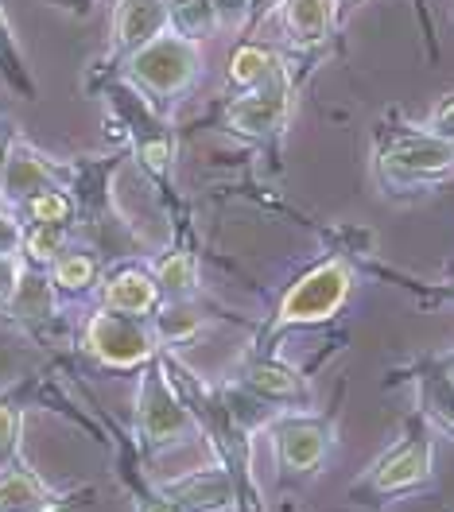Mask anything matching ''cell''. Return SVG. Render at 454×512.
Masks as SVG:
<instances>
[{
    "instance_id": "83f0119b",
    "label": "cell",
    "mask_w": 454,
    "mask_h": 512,
    "mask_svg": "<svg viewBox=\"0 0 454 512\" xmlns=\"http://www.w3.org/2000/svg\"><path fill=\"white\" fill-rule=\"evenodd\" d=\"M20 241H24V222L0 210V253H20Z\"/></svg>"
},
{
    "instance_id": "277c9868",
    "label": "cell",
    "mask_w": 454,
    "mask_h": 512,
    "mask_svg": "<svg viewBox=\"0 0 454 512\" xmlns=\"http://www.w3.org/2000/svg\"><path fill=\"white\" fill-rule=\"evenodd\" d=\"M198 74V51L191 39L175 32L156 35L152 43H144L140 51H132L125 59V78L148 101H167V97L183 94Z\"/></svg>"
},
{
    "instance_id": "1f68e13d",
    "label": "cell",
    "mask_w": 454,
    "mask_h": 512,
    "mask_svg": "<svg viewBox=\"0 0 454 512\" xmlns=\"http://www.w3.org/2000/svg\"><path fill=\"white\" fill-rule=\"evenodd\" d=\"M276 4H284V0H249V20H260V16L272 12Z\"/></svg>"
},
{
    "instance_id": "e0dca14e",
    "label": "cell",
    "mask_w": 454,
    "mask_h": 512,
    "mask_svg": "<svg viewBox=\"0 0 454 512\" xmlns=\"http://www.w3.org/2000/svg\"><path fill=\"white\" fill-rule=\"evenodd\" d=\"M198 330H202V311L191 299H167L163 307L152 311V334H156L160 350L191 342Z\"/></svg>"
},
{
    "instance_id": "8fae6325",
    "label": "cell",
    "mask_w": 454,
    "mask_h": 512,
    "mask_svg": "<svg viewBox=\"0 0 454 512\" xmlns=\"http://www.w3.org/2000/svg\"><path fill=\"white\" fill-rule=\"evenodd\" d=\"M167 501H175L183 512H233L237 509V485L229 470L218 466H198L191 474H179L175 481L156 485Z\"/></svg>"
},
{
    "instance_id": "d6a6232c",
    "label": "cell",
    "mask_w": 454,
    "mask_h": 512,
    "mask_svg": "<svg viewBox=\"0 0 454 512\" xmlns=\"http://www.w3.org/2000/svg\"><path fill=\"white\" fill-rule=\"evenodd\" d=\"M346 4H354V0H346Z\"/></svg>"
},
{
    "instance_id": "cb8c5ba5",
    "label": "cell",
    "mask_w": 454,
    "mask_h": 512,
    "mask_svg": "<svg viewBox=\"0 0 454 512\" xmlns=\"http://www.w3.org/2000/svg\"><path fill=\"white\" fill-rule=\"evenodd\" d=\"M276 63H280V59H276L272 51H264L257 43H245V47H237L233 59H229V82L241 86V90H249V86H257L260 78H268Z\"/></svg>"
},
{
    "instance_id": "603a6c76",
    "label": "cell",
    "mask_w": 454,
    "mask_h": 512,
    "mask_svg": "<svg viewBox=\"0 0 454 512\" xmlns=\"http://www.w3.org/2000/svg\"><path fill=\"white\" fill-rule=\"evenodd\" d=\"M66 241H70V229H63V225H24L20 256H24V264L51 268L59 253H66Z\"/></svg>"
},
{
    "instance_id": "7a4b0ae2",
    "label": "cell",
    "mask_w": 454,
    "mask_h": 512,
    "mask_svg": "<svg viewBox=\"0 0 454 512\" xmlns=\"http://www.w3.org/2000/svg\"><path fill=\"white\" fill-rule=\"evenodd\" d=\"M454 175V148L439 140L431 128H404L392 132L377 148V179L389 191H420Z\"/></svg>"
},
{
    "instance_id": "30bf717a",
    "label": "cell",
    "mask_w": 454,
    "mask_h": 512,
    "mask_svg": "<svg viewBox=\"0 0 454 512\" xmlns=\"http://www.w3.org/2000/svg\"><path fill=\"white\" fill-rule=\"evenodd\" d=\"M237 384L249 388L260 404L280 408V412H307L299 404H311V384H307V377L299 369H292V365L276 361V357H253L241 369Z\"/></svg>"
},
{
    "instance_id": "f1b7e54d",
    "label": "cell",
    "mask_w": 454,
    "mask_h": 512,
    "mask_svg": "<svg viewBox=\"0 0 454 512\" xmlns=\"http://www.w3.org/2000/svg\"><path fill=\"white\" fill-rule=\"evenodd\" d=\"M20 140L16 125L8 117H0V191H4V167H8V156H12V144ZM0 210H4V194H0Z\"/></svg>"
},
{
    "instance_id": "52a82bcc",
    "label": "cell",
    "mask_w": 454,
    "mask_h": 512,
    "mask_svg": "<svg viewBox=\"0 0 454 512\" xmlns=\"http://www.w3.org/2000/svg\"><path fill=\"white\" fill-rule=\"evenodd\" d=\"M82 346L98 357L109 369H140L144 361H152L160 353V342L152 334V322L136 319V315H121L98 307L86 326H82Z\"/></svg>"
},
{
    "instance_id": "6da1fadb",
    "label": "cell",
    "mask_w": 454,
    "mask_h": 512,
    "mask_svg": "<svg viewBox=\"0 0 454 512\" xmlns=\"http://www.w3.org/2000/svg\"><path fill=\"white\" fill-rule=\"evenodd\" d=\"M435 481V435L431 423L416 416L408 423L404 439L389 447L361 478L350 485V501L354 505H389L408 493H420Z\"/></svg>"
},
{
    "instance_id": "ffe728a7",
    "label": "cell",
    "mask_w": 454,
    "mask_h": 512,
    "mask_svg": "<svg viewBox=\"0 0 454 512\" xmlns=\"http://www.w3.org/2000/svg\"><path fill=\"white\" fill-rule=\"evenodd\" d=\"M16 218L24 225H63V229H70L74 218H78V202H74V194L63 191V187H51V191L32 194V198L16 210Z\"/></svg>"
},
{
    "instance_id": "f546056e",
    "label": "cell",
    "mask_w": 454,
    "mask_h": 512,
    "mask_svg": "<svg viewBox=\"0 0 454 512\" xmlns=\"http://www.w3.org/2000/svg\"><path fill=\"white\" fill-rule=\"evenodd\" d=\"M136 512H183L175 501H167L160 489H144L140 497H136Z\"/></svg>"
},
{
    "instance_id": "7c38bea8",
    "label": "cell",
    "mask_w": 454,
    "mask_h": 512,
    "mask_svg": "<svg viewBox=\"0 0 454 512\" xmlns=\"http://www.w3.org/2000/svg\"><path fill=\"white\" fill-rule=\"evenodd\" d=\"M109 32H113V55L129 59L132 51L167 32V0H117Z\"/></svg>"
},
{
    "instance_id": "3957f363",
    "label": "cell",
    "mask_w": 454,
    "mask_h": 512,
    "mask_svg": "<svg viewBox=\"0 0 454 512\" xmlns=\"http://www.w3.org/2000/svg\"><path fill=\"white\" fill-rule=\"evenodd\" d=\"M136 431L148 454H160L167 447H179L198 435V423L191 408L183 404L179 388L163 373L160 353L140 365V384H136Z\"/></svg>"
},
{
    "instance_id": "5b68a950",
    "label": "cell",
    "mask_w": 454,
    "mask_h": 512,
    "mask_svg": "<svg viewBox=\"0 0 454 512\" xmlns=\"http://www.w3.org/2000/svg\"><path fill=\"white\" fill-rule=\"evenodd\" d=\"M350 284H354V272L342 260L315 264L280 299L276 319H272V334H280L288 326H315V322L334 319L346 307V299H350Z\"/></svg>"
},
{
    "instance_id": "d6986e66",
    "label": "cell",
    "mask_w": 454,
    "mask_h": 512,
    "mask_svg": "<svg viewBox=\"0 0 454 512\" xmlns=\"http://www.w3.org/2000/svg\"><path fill=\"white\" fill-rule=\"evenodd\" d=\"M47 272H51V284H55L59 295H90V291L98 288L101 264H98V256L66 249V253H59V260H55Z\"/></svg>"
},
{
    "instance_id": "9c48e42d",
    "label": "cell",
    "mask_w": 454,
    "mask_h": 512,
    "mask_svg": "<svg viewBox=\"0 0 454 512\" xmlns=\"http://www.w3.org/2000/svg\"><path fill=\"white\" fill-rule=\"evenodd\" d=\"M70 167L55 163L51 156H43L39 148H32L28 140H16L12 144V156H8V167H4V210L16 214L32 194L51 191V187H63L70 191Z\"/></svg>"
},
{
    "instance_id": "9a60e30c",
    "label": "cell",
    "mask_w": 454,
    "mask_h": 512,
    "mask_svg": "<svg viewBox=\"0 0 454 512\" xmlns=\"http://www.w3.org/2000/svg\"><path fill=\"white\" fill-rule=\"evenodd\" d=\"M8 315H16L20 322H51L59 315V291L51 284V272L47 268H35V264H24L20 272V284H16V295L8 299L4 307Z\"/></svg>"
},
{
    "instance_id": "484cf974",
    "label": "cell",
    "mask_w": 454,
    "mask_h": 512,
    "mask_svg": "<svg viewBox=\"0 0 454 512\" xmlns=\"http://www.w3.org/2000/svg\"><path fill=\"white\" fill-rule=\"evenodd\" d=\"M427 128L439 136V140H447L454 148V94L439 97L435 101V109H431V117H427Z\"/></svg>"
},
{
    "instance_id": "4316f807",
    "label": "cell",
    "mask_w": 454,
    "mask_h": 512,
    "mask_svg": "<svg viewBox=\"0 0 454 512\" xmlns=\"http://www.w3.org/2000/svg\"><path fill=\"white\" fill-rule=\"evenodd\" d=\"M20 272H24V256H20V253H0V307H8V299L16 295Z\"/></svg>"
},
{
    "instance_id": "d4e9b609",
    "label": "cell",
    "mask_w": 454,
    "mask_h": 512,
    "mask_svg": "<svg viewBox=\"0 0 454 512\" xmlns=\"http://www.w3.org/2000/svg\"><path fill=\"white\" fill-rule=\"evenodd\" d=\"M20 439H24V404L12 392H0V470L20 462Z\"/></svg>"
},
{
    "instance_id": "5bb4252c",
    "label": "cell",
    "mask_w": 454,
    "mask_h": 512,
    "mask_svg": "<svg viewBox=\"0 0 454 512\" xmlns=\"http://www.w3.org/2000/svg\"><path fill=\"white\" fill-rule=\"evenodd\" d=\"M101 307L109 311H121V315H152L160 307V288H156V276L148 268H136V264H125L117 268L113 276H105L101 284Z\"/></svg>"
},
{
    "instance_id": "2e32d148",
    "label": "cell",
    "mask_w": 454,
    "mask_h": 512,
    "mask_svg": "<svg viewBox=\"0 0 454 512\" xmlns=\"http://www.w3.org/2000/svg\"><path fill=\"white\" fill-rule=\"evenodd\" d=\"M284 28L299 47L323 43L334 28V0H284Z\"/></svg>"
},
{
    "instance_id": "7402d4cb",
    "label": "cell",
    "mask_w": 454,
    "mask_h": 512,
    "mask_svg": "<svg viewBox=\"0 0 454 512\" xmlns=\"http://www.w3.org/2000/svg\"><path fill=\"white\" fill-rule=\"evenodd\" d=\"M152 276H156V288L167 299H191L198 288V272H195V256L175 249V253L160 256L152 264Z\"/></svg>"
},
{
    "instance_id": "4fadbf2b",
    "label": "cell",
    "mask_w": 454,
    "mask_h": 512,
    "mask_svg": "<svg viewBox=\"0 0 454 512\" xmlns=\"http://www.w3.org/2000/svg\"><path fill=\"white\" fill-rule=\"evenodd\" d=\"M66 497L24 462L0 470V512H63Z\"/></svg>"
},
{
    "instance_id": "44dd1931",
    "label": "cell",
    "mask_w": 454,
    "mask_h": 512,
    "mask_svg": "<svg viewBox=\"0 0 454 512\" xmlns=\"http://www.w3.org/2000/svg\"><path fill=\"white\" fill-rule=\"evenodd\" d=\"M0 82L12 94L28 97V101L35 97V78L32 70H28V59H24L20 43H16V35H12V24H8L4 8H0Z\"/></svg>"
},
{
    "instance_id": "4dcf8cb0",
    "label": "cell",
    "mask_w": 454,
    "mask_h": 512,
    "mask_svg": "<svg viewBox=\"0 0 454 512\" xmlns=\"http://www.w3.org/2000/svg\"><path fill=\"white\" fill-rule=\"evenodd\" d=\"M55 12H63V16H74V20H86L90 12H94V4L98 0H47Z\"/></svg>"
},
{
    "instance_id": "ba28073f",
    "label": "cell",
    "mask_w": 454,
    "mask_h": 512,
    "mask_svg": "<svg viewBox=\"0 0 454 512\" xmlns=\"http://www.w3.org/2000/svg\"><path fill=\"white\" fill-rule=\"evenodd\" d=\"M288 97H292L288 70L276 63L268 78H260L257 86H249L245 94L229 105V128H237L245 136H260V140L272 136L276 128H284V121H288Z\"/></svg>"
},
{
    "instance_id": "8992f818",
    "label": "cell",
    "mask_w": 454,
    "mask_h": 512,
    "mask_svg": "<svg viewBox=\"0 0 454 512\" xmlns=\"http://www.w3.org/2000/svg\"><path fill=\"white\" fill-rule=\"evenodd\" d=\"M272 454L280 466V478L303 481L323 470V462L334 450V427L330 419L311 416V412H276L264 423Z\"/></svg>"
},
{
    "instance_id": "ac0fdd59",
    "label": "cell",
    "mask_w": 454,
    "mask_h": 512,
    "mask_svg": "<svg viewBox=\"0 0 454 512\" xmlns=\"http://www.w3.org/2000/svg\"><path fill=\"white\" fill-rule=\"evenodd\" d=\"M222 28V12L214 0H167V32L183 39H210Z\"/></svg>"
}]
</instances>
